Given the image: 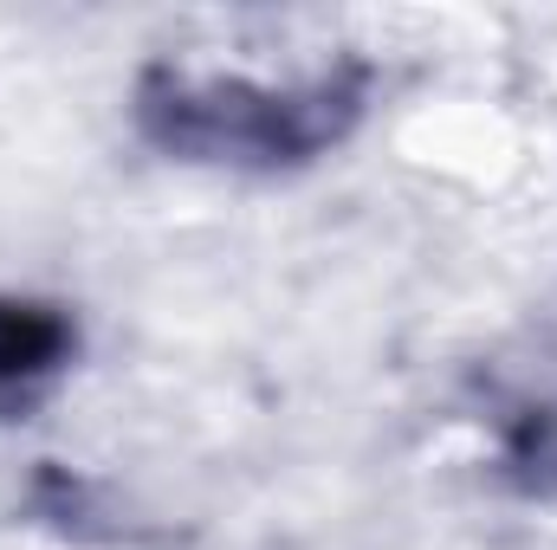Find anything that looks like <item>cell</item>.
<instances>
[{"mask_svg": "<svg viewBox=\"0 0 557 550\" xmlns=\"http://www.w3.org/2000/svg\"><path fill=\"white\" fill-rule=\"evenodd\" d=\"M370 98V65H331L298 85L260 78H195L175 65H149L137 85L143 137L182 162L227 168H292L357 130Z\"/></svg>", "mask_w": 557, "mask_h": 550, "instance_id": "cell-1", "label": "cell"}, {"mask_svg": "<svg viewBox=\"0 0 557 550\" xmlns=\"http://www.w3.org/2000/svg\"><path fill=\"white\" fill-rule=\"evenodd\" d=\"M72 317L59 304L0 298V414H26L72 363Z\"/></svg>", "mask_w": 557, "mask_h": 550, "instance_id": "cell-2", "label": "cell"}]
</instances>
